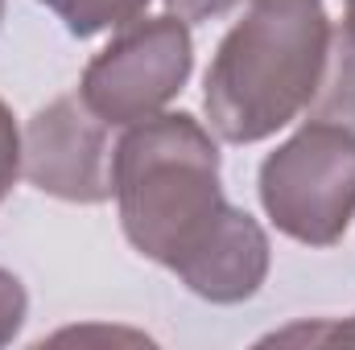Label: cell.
Listing matches in <instances>:
<instances>
[{
	"instance_id": "obj_1",
	"label": "cell",
	"mask_w": 355,
	"mask_h": 350,
	"mask_svg": "<svg viewBox=\"0 0 355 350\" xmlns=\"http://www.w3.org/2000/svg\"><path fill=\"white\" fill-rule=\"evenodd\" d=\"M112 194L137 252L207 301H244L268 272L265 231L219 190V149L186 111L128 124L112 153Z\"/></svg>"
},
{
	"instance_id": "obj_2",
	"label": "cell",
	"mask_w": 355,
	"mask_h": 350,
	"mask_svg": "<svg viewBox=\"0 0 355 350\" xmlns=\"http://www.w3.org/2000/svg\"><path fill=\"white\" fill-rule=\"evenodd\" d=\"M331 37L318 4L257 8L232 25L207 71L211 128L232 145H252L285 128L322 87Z\"/></svg>"
},
{
	"instance_id": "obj_3",
	"label": "cell",
	"mask_w": 355,
	"mask_h": 350,
	"mask_svg": "<svg viewBox=\"0 0 355 350\" xmlns=\"http://www.w3.org/2000/svg\"><path fill=\"white\" fill-rule=\"evenodd\" d=\"M261 202L285 235L335 243L355 214V132L335 120L306 124L261 165Z\"/></svg>"
},
{
	"instance_id": "obj_4",
	"label": "cell",
	"mask_w": 355,
	"mask_h": 350,
	"mask_svg": "<svg viewBox=\"0 0 355 350\" xmlns=\"http://www.w3.org/2000/svg\"><path fill=\"white\" fill-rule=\"evenodd\" d=\"M190 75V33L182 17L128 21V29L83 75L79 99L103 124H141L157 116Z\"/></svg>"
},
{
	"instance_id": "obj_5",
	"label": "cell",
	"mask_w": 355,
	"mask_h": 350,
	"mask_svg": "<svg viewBox=\"0 0 355 350\" xmlns=\"http://www.w3.org/2000/svg\"><path fill=\"white\" fill-rule=\"evenodd\" d=\"M25 177L71 202H103L112 198V149L107 124L79 95H67L33 116L25 132Z\"/></svg>"
},
{
	"instance_id": "obj_6",
	"label": "cell",
	"mask_w": 355,
	"mask_h": 350,
	"mask_svg": "<svg viewBox=\"0 0 355 350\" xmlns=\"http://www.w3.org/2000/svg\"><path fill=\"white\" fill-rule=\"evenodd\" d=\"M46 8H54L71 33L91 37V33H103V29H116V25H128L145 12L149 0H42Z\"/></svg>"
},
{
	"instance_id": "obj_7",
	"label": "cell",
	"mask_w": 355,
	"mask_h": 350,
	"mask_svg": "<svg viewBox=\"0 0 355 350\" xmlns=\"http://www.w3.org/2000/svg\"><path fill=\"white\" fill-rule=\"evenodd\" d=\"M265 342H310V347H335V342H355V317L352 322H314V326H289L281 334H268Z\"/></svg>"
},
{
	"instance_id": "obj_8",
	"label": "cell",
	"mask_w": 355,
	"mask_h": 350,
	"mask_svg": "<svg viewBox=\"0 0 355 350\" xmlns=\"http://www.w3.org/2000/svg\"><path fill=\"white\" fill-rule=\"evenodd\" d=\"M240 0H170V12L182 21H207V17H223L227 8H236ZM257 8H289V4H318V0H252Z\"/></svg>"
},
{
	"instance_id": "obj_9",
	"label": "cell",
	"mask_w": 355,
	"mask_h": 350,
	"mask_svg": "<svg viewBox=\"0 0 355 350\" xmlns=\"http://www.w3.org/2000/svg\"><path fill=\"white\" fill-rule=\"evenodd\" d=\"M21 322H25V288H21V280L12 272L0 268V347L12 342Z\"/></svg>"
},
{
	"instance_id": "obj_10",
	"label": "cell",
	"mask_w": 355,
	"mask_h": 350,
	"mask_svg": "<svg viewBox=\"0 0 355 350\" xmlns=\"http://www.w3.org/2000/svg\"><path fill=\"white\" fill-rule=\"evenodd\" d=\"M17 174H21V136H17L12 111L0 103V202H4V194L12 190Z\"/></svg>"
},
{
	"instance_id": "obj_11",
	"label": "cell",
	"mask_w": 355,
	"mask_h": 350,
	"mask_svg": "<svg viewBox=\"0 0 355 350\" xmlns=\"http://www.w3.org/2000/svg\"><path fill=\"white\" fill-rule=\"evenodd\" d=\"M343 42L355 54V0H347V21H343Z\"/></svg>"
},
{
	"instance_id": "obj_12",
	"label": "cell",
	"mask_w": 355,
	"mask_h": 350,
	"mask_svg": "<svg viewBox=\"0 0 355 350\" xmlns=\"http://www.w3.org/2000/svg\"><path fill=\"white\" fill-rule=\"evenodd\" d=\"M0 12H4V0H0Z\"/></svg>"
}]
</instances>
